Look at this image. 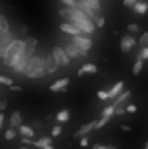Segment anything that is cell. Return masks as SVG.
<instances>
[{
    "label": "cell",
    "mask_w": 148,
    "mask_h": 149,
    "mask_svg": "<svg viewBox=\"0 0 148 149\" xmlns=\"http://www.w3.org/2000/svg\"><path fill=\"white\" fill-rule=\"evenodd\" d=\"M25 74L28 78H42L45 73V57H40V56H33L30 61H28V66L25 70Z\"/></svg>",
    "instance_id": "1"
},
{
    "label": "cell",
    "mask_w": 148,
    "mask_h": 149,
    "mask_svg": "<svg viewBox=\"0 0 148 149\" xmlns=\"http://www.w3.org/2000/svg\"><path fill=\"white\" fill-rule=\"evenodd\" d=\"M21 50H25V42H23V40H14V42L9 45V49H7V52H5V56H4V64H5V66H11V64L14 63L16 56H18Z\"/></svg>",
    "instance_id": "2"
},
{
    "label": "cell",
    "mask_w": 148,
    "mask_h": 149,
    "mask_svg": "<svg viewBox=\"0 0 148 149\" xmlns=\"http://www.w3.org/2000/svg\"><path fill=\"white\" fill-rule=\"evenodd\" d=\"M30 59H32V57H30L25 50H21V52L16 56L14 63L11 64V70H12L14 73H18V74L25 73V70H26V66H28V61H30Z\"/></svg>",
    "instance_id": "3"
},
{
    "label": "cell",
    "mask_w": 148,
    "mask_h": 149,
    "mask_svg": "<svg viewBox=\"0 0 148 149\" xmlns=\"http://www.w3.org/2000/svg\"><path fill=\"white\" fill-rule=\"evenodd\" d=\"M52 56H54V59L58 61L59 66H68V64H70V56L66 54V50H65L63 47L56 45V47L52 49Z\"/></svg>",
    "instance_id": "4"
},
{
    "label": "cell",
    "mask_w": 148,
    "mask_h": 149,
    "mask_svg": "<svg viewBox=\"0 0 148 149\" xmlns=\"http://www.w3.org/2000/svg\"><path fill=\"white\" fill-rule=\"evenodd\" d=\"M63 49L66 50V54L70 56V59H77V57H85V56H87V52H85V50H82L80 47H77L73 42L66 43V45H65Z\"/></svg>",
    "instance_id": "5"
},
{
    "label": "cell",
    "mask_w": 148,
    "mask_h": 149,
    "mask_svg": "<svg viewBox=\"0 0 148 149\" xmlns=\"http://www.w3.org/2000/svg\"><path fill=\"white\" fill-rule=\"evenodd\" d=\"M134 45H136V38H134L132 33L124 35L122 40H120V50H122V52H131V50L134 49Z\"/></svg>",
    "instance_id": "6"
},
{
    "label": "cell",
    "mask_w": 148,
    "mask_h": 149,
    "mask_svg": "<svg viewBox=\"0 0 148 149\" xmlns=\"http://www.w3.org/2000/svg\"><path fill=\"white\" fill-rule=\"evenodd\" d=\"M12 42H14V38H12L11 31H5L2 35V38H0V59H4V56H5V52H7V49Z\"/></svg>",
    "instance_id": "7"
},
{
    "label": "cell",
    "mask_w": 148,
    "mask_h": 149,
    "mask_svg": "<svg viewBox=\"0 0 148 149\" xmlns=\"http://www.w3.org/2000/svg\"><path fill=\"white\" fill-rule=\"evenodd\" d=\"M73 43L77 47H80L82 50H85V52H89L91 47H92V40L89 37H85V35H77V37H73Z\"/></svg>",
    "instance_id": "8"
},
{
    "label": "cell",
    "mask_w": 148,
    "mask_h": 149,
    "mask_svg": "<svg viewBox=\"0 0 148 149\" xmlns=\"http://www.w3.org/2000/svg\"><path fill=\"white\" fill-rule=\"evenodd\" d=\"M58 70H59L58 61L54 59V56H52V54H47V57H45V73L52 74V73H56Z\"/></svg>",
    "instance_id": "9"
},
{
    "label": "cell",
    "mask_w": 148,
    "mask_h": 149,
    "mask_svg": "<svg viewBox=\"0 0 148 149\" xmlns=\"http://www.w3.org/2000/svg\"><path fill=\"white\" fill-rule=\"evenodd\" d=\"M59 30H61V31H65V33H70V35H73V37L82 35V31L75 26L72 21H65V23H61V24H59Z\"/></svg>",
    "instance_id": "10"
},
{
    "label": "cell",
    "mask_w": 148,
    "mask_h": 149,
    "mask_svg": "<svg viewBox=\"0 0 148 149\" xmlns=\"http://www.w3.org/2000/svg\"><path fill=\"white\" fill-rule=\"evenodd\" d=\"M94 125H96V121H91V123H85V125H82V127H80V128L75 132L73 137H75V139H77V137H80V139H82V137H87V134H89L91 130H94Z\"/></svg>",
    "instance_id": "11"
},
{
    "label": "cell",
    "mask_w": 148,
    "mask_h": 149,
    "mask_svg": "<svg viewBox=\"0 0 148 149\" xmlns=\"http://www.w3.org/2000/svg\"><path fill=\"white\" fill-rule=\"evenodd\" d=\"M68 83H70V78H66V76H65V78H59L58 81H54V83L51 85V90H52V92H63V90L68 87Z\"/></svg>",
    "instance_id": "12"
},
{
    "label": "cell",
    "mask_w": 148,
    "mask_h": 149,
    "mask_svg": "<svg viewBox=\"0 0 148 149\" xmlns=\"http://www.w3.org/2000/svg\"><path fill=\"white\" fill-rule=\"evenodd\" d=\"M122 92H124V81H117V83L111 87L110 90H108V97L115 101V99H117V97H118Z\"/></svg>",
    "instance_id": "13"
},
{
    "label": "cell",
    "mask_w": 148,
    "mask_h": 149,
    "mask_svg": "<svg viewBox=\"0 0 148 149\" xmlns=\"http://www.w3.org/2000/svg\"><path fill=\"white\" fill-rule=\"evenodd\" d=\"M35 47H37V40H35V37H28L26 40H25V52H26L30 57H33Z\"/></svg>",
    "instance_id": "14"
},
{
    "label": "cell",
    "mask_w": 148,
    "mask_h": 149,
    "mask_svg": "<svg viewBox=\"0 0 148 149\" xmlns=\"http://www.w3.org/2000/svg\"><path fill=\"white\" fill-rule=\"evenodd\" d=\"M21 123H23V116H21V113L14 111L12 114H11V120H9L11 128H19V127H21Z\"/></svg>",
    "instance_id": "15"
},
{
    "label": "cell",
    "mask_w": 148,
    "mask_h": 149,
    "mask_svg": "<svg viewBox=\"0 0 148 149\" xmlns=\"http://www.w3.org/2000/svg\"><path fill=\"white\" fill-rule=\"evenodd\" d=\"M87 73H91V74H94V73H98V68H96V64H92V63H87V64H84L78 71H77V74L78 76H84V74H87Z\"/></svg>",
    "instance_id": "16"
},
{
    "label": "cell",
    "mask_w": 148,
    "mask_h": 149,
    "mask_svg": "<svg viewBox=\"0 0 148 149\" xmlns=\"http://www.w3.org/2000/svg\"><path fill=\"white\" fill-rule=\"evenodd\" d=\"M129 95H131V90H124V92L113 101V106H115V108H122V106L125 104V101L129 99Z\"/></svg>",
    "instance_id": "17"
},
{
    "label": "cell",
    "mask_w": 148,
    "mask_h": 149,
    "mask_svg": "<svg viewBox=\"0 0 148 149\" xmlns=\"http://www.w3.org/2000/svg\"><path fill=\"white\" fill-rule=\"evenodd\" d=\"M18 132L21 134V137H26V139H32V137L35 135V130H33L32 127H28V125H21V127L18 128Z\"/></svg>",
    "instance_id": "18"
},
{
    "label": "cell",
    "mask_w": 148,
    "mask_h": 149,
    "mask_svg": "<svg viewBox=\"0 0 148 149\" xmlns=\"http://www.w3.org/2000/svg\"><path fill=\"white\" fill-rule=\"evenodd\" d=\"M132 10H134L136 14H147V12H148V3L141 0V2H138V3L134 5V9H132Z\"/></svg>",
    "instance_id": "19"
},
{
    "label": "cell",
    "mask_w": 148,
    "mask_h": 149,
    "mask_svg": "<svg viewBox=\"0 0 148 149\" xmlns=\"http://www.w3.org/2000/svg\"><path fill=\"white\" fill-rule=\"evenodd\" d=\"M56 120H58L59 123H66V121L70 120V111H68V109H61V111L56 114Z\"/></svg>",
    "instance_id": "20"
},
{
    "label": "cell",
    "mask_w": 148,
    "mask_h": 149,
    "mask_svg": "<svg viewBox=\"0 0 148 149\" xmlns=\"http://www.w3.org/2000/svg\"><path fill=\"white\" fill-rule=\"evenodd\" d=\"M51 137H42V139H38V141H35L33 144H35V148H40V149H44L45 146H51Z\"/></svg>",
    "instance_id": "21"
},
{
    "label": "cell",
    "mask_w": 148,
    "mask_h": 149,
    "mask_svg": "<svg viewBox=\"0 0 148 149\" xmlns=\"http://www.w3.org/2000/svg\"><path fill=\"white\" fill-rule=\"evenodd\" d=\"M110 121V118H106V116H101L98 121H96V125H94V130H99V128H103L106 123Z\"/></svg>",
    "instance_id": "22"
},
{
    "label": "cell",
    "mask_w": 148,
    "mask_h": 149,
    "mask_svg": "<svg viewBox=\"0 0 148 149\" xmlns=\"http://www.w3.org/2000/svg\"><path fill=\"white\" fill-rule=\"evenodd\" d=\"M115 109H117V108H115L113 104H110V106H106V108L103 109V116H106V118H111V116L115 114Z\"/></svg>",
    "instance_id": "23"
},
{
    "label": "cell",
    "mask_w": 148,
    "mask_h": 149,
    "mask_svg": "<svg viewBox=\"0 0 148 149\" xmlns=\"http://www.w3.org/2000/svg\"><path fill=\"white\" fill-rule=\"evenodd\" d=\"M141 70H143V61L138 59V61L134 63V66H132V74H140L141 73Z\"/></svg>",
    "instance_id": "24"
},
{
    "label": "cell",
    "mask_w": 148,
    "mask_h": 149,
    "mask_svg": "<svg viewBox=\"0 0 148 149\" xmlns=\"http://www.w3.org/2000/svg\"><path fill=\"white\" fill-rule=\"evenodd\" d=\"M16 135H18V130H16V128H11V127H9V128L5 130V139H7V141H12Z\"/></svg>",
    "instance_id": "25"
},
{
    "label": "cell",
    "mask_w": 148,
    "mask_h": 149,
    "mask_svg": "<svg viewBox=\"0 0 148 149\" xmlns=\"http://www.w3.org/2000/svg\"><path fill=\"white\" fill-rule=\"evenodd\" d=\"M92 23H94V26H96V28H103V26H105V19H103L101 16L94 17V19H92Z\"/></svg>",
    "instance_id": "26"
},
{
    "label": "cell",
    "mask_w": 148,
    "mask_h": 149,
    "mask_svg": "<svg viewBox=\"0 0 148 149\" xmlns=\"http://www.w3.org/2000/svg\"><path fill=\"white\" fill-rule=\"evenodd\" d=\"M138 43H140L141 47H148V31H147V33H143V35H141V38L138 40Z\"/></svg>",
    "instance_id": "27"
},
{
    "label": "cell",
    "mask_w": 148,
    "mask_h": 149,
    "mask_svg": "<svg viewBox=\"0 0 148 149\" xmlns=\"http://www.w3.org/2000/svg\"><path fill=\"white\" fill-rule=\"evenodd\" d=\"M138 59L147 61V59H148V47H143V49H141V52L138 54Z\"/></svg>",
    "instance_id": "28"
},
{
    "label": "cell",
    "mask_w": 148,
    "mask_h": 149,
    "mask_svg": "<svg viewBox=\"0 0 148 149\" xmlns=\"http://www.w3.org/2000/svg\"><path fill=\"white\" fill-rule=\"evenodd\" d=\"M0 83H2V85H7V87L14 85V83H12V80H11L9 76H2V74H0Z\"/></svg>",
    "instance_id": "29"
},
{
    "label": "cell",
    "mask_w": 148,
    "mask_h": 149,
    "mask_svg": "<svg viewBox=\"0 0 148 149\" xmlns=\"http://www.w3.org/2000/svg\"><path fill=\"white\" fill-rule=\"evenodd\" d=\"M127 30H129V33H138V31H140V26H138L136 23H131V24L127 26Z\"/></svg>",
    "instance_id": "30"
},
{
    "label": "cell",
    "mask_w": 148,
    "mask_h": 149,
    "mask_svg": "<svg viewBox=\"0 0 148 149\" xmlns=\"http://www.w3.org/2000/svg\"><path fill=\"white\" fill-rule=\"evenodd\" d=\"M51 135H52V137H58V135H61V125H56V127L51 130Z\"/></svg>",
    "instance_id": "31"
},
{
    "label": "cell",
    "mask_w": 148,
    "mask_h": 149,
    "mask_svg": "<svg viewBox=\"0 0 148 149\" xmlns=\"http://www.w3.org/2000/svg\"><path fill=\"white\" fill-rule=\"evenodd\" d=\"M138 2H141V0H124V5L129 7V9H134V5H136Z\"/></svg>",
    "instance_id": "32"
},
{
    "label": "cell",
    "mask_w": 148,
    "mask_h": 149,
    "mask_svg": "<svg viewBox=\"0 0 148 149\" xmlns=\"http://www.w3.org/2000/svg\"><path fill=\"white\" fill-rule=\"evenodd\" d=\"M98 99H101V101H106V99H110V97H108V92H105V90H99V92H98Z\"/></svg>",
    "instance_id": "33"
},
{
    "label": "cell",
    "mask_w": 148,
    "mask_h": 149,
    "mask_svg": "<svg viewBox=\"0 0 148 149\" xmlns=\"http://www.w3.org/2000/svg\"><path fill=\"white\" fill-rule=\"evenodd\" d=\"M125 111H127V113H132V114H134V113L138 111V108H136V104H127V106H125Z\"/></svg>",
    "instance_id": "34"
},
{
    "label": "cell",
    "mask_w": 148,
    "mask_h": 149,
    "mask_svg": "<svg viewBox=\"0 0 148 149\" xmlns=\"http://www.w3.org/2000/svg\"><path fill=\"white\" fill-rule=\"evenodd\" d=\"M66 7H77V0H61Z\"/></svg>",
    "instance_id": "35"
},
{
    "label": "cell",
    "mask_w": 148,
    "mask_h": 149,
    "mask_svg": "<svg viewBox=\"0 0 148 149\" xmlns=\"http://www.w3.org/2000/svg\"><path fill=\"white\" fill-rule=\"evenodd\" d=\"M80 146H82V148H87V146H89V139H87V137H82V139H80Z\"/></svg>",
    "instance_id": "36"
},
{
    "label": "cell",
    "mask_w": 148,
    "mask_h": 149,
    "mask_svg": "<svg viewBox=\"0 0 148 149\" xmlns=\"http://www.w3.org/2000/svg\"><path fill=\"white\" fill-rule=\"evenodd\" d=\"M92 149H110L108 146H103V144H92Z\"/></svg>",
    "instance_id": "37"
},
{
    "label": "cell",
    "mask_w": 148,
    "mask_h": 149,
    "mask_svg": "<svg viewBox=\"0 0 148 149\" xmlns=\"http://www.w3.org/2000/svg\"><path fill=\"white\" fill-rule=\"evenodd\" d=\"M125 108H117V109H115V114H125Z\"/></svg>",
    "instance_id": "38"
},
{
    "label": "cell",
    "mask_w": 148,
    "mask_h": 149,
    "mask_svg": "<svg viewBox=\"0 0 148 149\" xmlns=\"http://www.w3.org/2000/svg\"><path fill=\"white\" fill-rule=\"evenodd\" d=\"M11 90H12V92H19L21 87H19V85H11Z\"/></svg>",
    "instance_id": "39"
},
{
    "label": "cell",
    "mask_w": 148,
    "mask_h": 149,
    "mask_svg": "<svg viewBox=\"0 0 148 149\" xmlns=\"http://www.w3.org/2000/svg\"><path fill=\"white\" fill-rule=\"evenodd\" d=\"M4 121H5V116L4 113H0V128H4Z\"/></svg>",
    "instance_id": "40"
},
{
    "label": "cell",
    "mask_w": 148,
    "mask_h": 149,
    "mask_svg": "<svg viewBox=\"0 0 148 149\" xmlns=\"http://www.w3.org/2000/svg\"><path fill=\"white\" fill-rule=\"evenodd\" d=\"M120 128H122V130H124V132H131V127H129V125H122V127H120Z\"/></svg>",
    "instance_id": "41"
},
{
    "label": "cell",
    "mask_w": 148,
    "mask_h": 149,
    "mask_svg": "<svg viewBox=\"0 0 148 149\" xmlns=\"http://www.w3.org/2000/svg\"><path fill=\"white\" fill-rule=\"evenodd\" d=\"M5 106H7V102H5V101H0V111H4Z\"/></svg>",
    "instance_id": "42"
},
{
    "label": "cell",
    "mask_w": 148,
    "mask_h": 149,
    "mask_svg": "<svg viewBox=\"0 0 148 149\" xmlns=\"http://www.w3.org/2000/svg\"><path fill=\"white\" fill-rule=\"evenodd\" d=\"M23 144H33L30 139H26V137H23Z\"/></svg>",
    "instance_id": "43"
},
{
    "label": "cell",
    "mask_w": 148,
    "mask_h": 149,
    "mask_svg": "<svg viewBox=\"0 0 148 149\" xmlns=\"http://www.w3.org/2000/svg\"><path fill=\"white\" fill-rule=\"evenodd\" d=\"M44 149H54V148H52V146H45Z\"/></svg>",
    "instance_id": "44"
},
{
    "label": "cell",
    "mask_w": 148,
    "mask_h": 149,
    "mask_svg": "<svg viewBox=\"0 0 148 149\" xmlns=\"http://www.w3.org/2000/svg\"><path fill=\"white\" fill-rule=\"evenodd\" d=\"M145 149H148V141H147V144H145Z\"/></svg>",
    "instance_id": "45"
},
{
    "label": "cell",
    "mask_w": 148,
    "mask_h": 149,
    "mask_svg": "<svg viewBox=\"0 0 148 149\" xmlns=\"http://www.w3.org/2000/svg\"><path fill=\"white\" fill-rule=\"evenodd\" d=\"M19 149H30V148H19Z\"/></svg>",
    "instance_id": "46"
},
{
    "label": "cell",
    "mask_w": 148,
    "mask_h": 149,
    "mask_svg": "<svg viewBox=\"0 0 148 149\" xmlns=\"http://www.w3.org/2000/svg\"><path fill=\"white\" fill-rule=\"evenodd\" d=\"M110 149H117V148H110Z\"/></svg>",
    "instance_id": "47"
}]
</instances>
